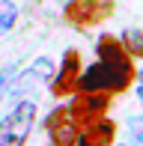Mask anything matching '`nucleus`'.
<instances>
[{"mask_svg":"<svg viewBox=\"0 0 143 146\" xmlns=\"http://www.w3.org/2000/svg\"><path fill=\"white\" fill-rule=\"evenodd\" d=\"M137 81V60L122 48L116 33H101L95 39V63L83 66L77 78V92L122 96Z\"/></svg>","mask_w":143,"mask_h":146,"instance_id":"1","label":"nucleus"},{"mask_svg":"<svg viewBox=\"0 0 143 146\" xmlns=\"http://www.w3.org/2000/svg\"><path fill=\"white\" fill-rule=\"evenodd\" d=\"M116 0H63V21L77 33H89L107 21Z\"/></svg>","mask_w":143,"mask_h":146,"instance_id":"2","label":"nucleus"},{"mask_svg":"<svg viewBox=\"0 0 143 146\" xmlns=\"http://www.w3.org/2000/svg\"><path fill=\"white\" fill-rule=\"evenodd\" d=\"M36 125V102L33 98H21L15 108L6 110L0 119V146H24Z\"/></svg>","mask_w":143,"mask_h":146,"instance_id":"3","label":"nucleus"},{"mask_svg":"<svg viewBox=\"0 0 143 146\" xmlns=\"http://www.w3.org/2000/svg\"><path fill=\"white\" fill-rule=\"evenodd\" d=\"M110 108H113V96H105V92H72L66 102V110L81 128L101 119V116H107Z\"/></svg>","mask_w":143,"mask_h":146,"instance_id":"4","label":"nucleus"},{"mask_svg":"<svg viewBox=\"0 0 143 146\" xmlns=\"http://www.w3.org/2000/svg\"><path fill=\"white\" fill-rule=\"evenodd\" d=\"M81 69H83L81 51H77V48H66V51H63L60 66H54V75H51V84H48L51 96H54V98H69L72 92H77Z\"/></svg>","mask_w":143,"mask_h":146,"instance_id":"5","label":"nucleus"},{"mask_svg":"<svg viewBox=\"0 0 143 146\" xmlns=\"http://www.w3.org/2000/svg\"><path fill=\"white\" fill-rule=\"evenodd\" d=\"M42 128L48 131L51 146H75L77 134H81V125H77L75 119H72V113L66 110V102H63V104H57V108L51 110L48 116H45Z\"/></svg>","mask_w":143,"mask_h":146,"instance_id":"6","label":"nucleus"},{"mask_svg":"<svg viewBox=\"0 0 143 146\" xmlns=\"http://www.w3.org/2000/svg\"><path fill=\"white\" fill-rule=\"evenodd\" d=\"M116 137H119V122L110 116H101V119H95V122L81 128L75 146H113Z\"/></svg>","mask_w":143,"mask_h":146,"instance_id":"7","label":"nucleus"},{"mask_svg":"<svg viewBox=\"0 0 143 146\" xmlns=\"http://www.w3.org/2000/svg\"><path fill=\"white\" fill-rule=\"evenodd\" d=\"M51 75H54V63H51L48 57H39L33 66H27V69L21 72V78H18L15 90H36V87H48L51 84Z\"/></svg>","mask_w":143,"mask_h":146,"instance_id":"8","label":"nucleus"},{"mask_svg":"<svg viewBox=\"0 0 143 146\" xmlns=\"http://www.w3.org/2000/svg\"><path fill=\"white\" fill-rule=\"evenodd\" d=\"M119 42H122V48H125L134 60H140V57H143V36H140V30H137V27L122 30V33H119Z\"/></svg>","mask_w":143,"mask_h":146,"instance_id":"9","label":"nucleus"},{"mask_svg":"<svg viewBox=\"0 0 143 146\" xmlns=\"http://www.w3.org/2000/svg\"><path fill=\"white\" fill-rule=\"evenodd\" d=\"M18 21V6L12 0H0V36H6Z\"/></svg>","mask_w":143,"mask_h":146,"instance_id":"10","label":"nucleus"},{"mask_svg":"<svg viewBox=\"0 0 143 146\" xmlns=\"http://www.w3.org/2000/svg\"><path fill=\"white\" fill-rule=\"evenodd\" d=\"M9 87H12V69H6V72H0V96H3Z\"/></svg>","mask_w":143,"mask_h":146,"instance_id":"11","label":"nucleus"},{"mask_svg":"<svg viewBox=\"0 0 143 146\" xmlns=\"http://www.w3.org/2000/svg\"><path fill=\"white\" fill-rule=\"evenodd\" d=\"M113 146H134V143H113Z\"/></svg>","mask_w":143,"mask_h":146,"instance_id":"12","label":"nucleus"}]
</instances>
